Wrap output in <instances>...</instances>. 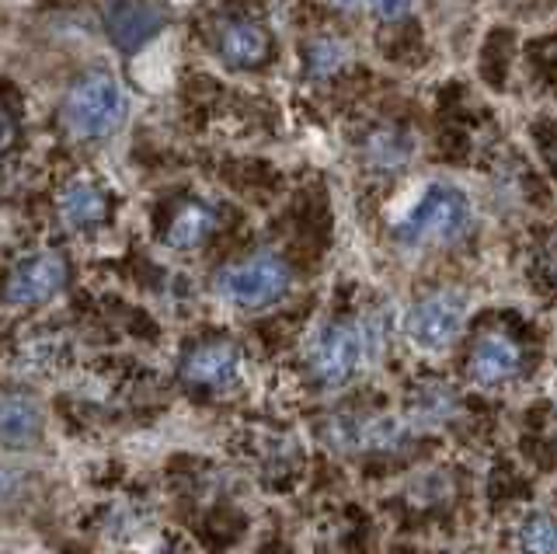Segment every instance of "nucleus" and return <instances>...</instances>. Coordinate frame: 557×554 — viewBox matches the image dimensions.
Returning a JSON list of instances; mask_svg holds the SVG:
<instances>
[{
  "label": "nucleus",
  "instance_id": "1",
  "mask_svg": "<svg viewBox=\"0 0 557 554\" xmlns=\"http://www.w3.org/2000/svg\"><path fill=\"white\" fill-rule=\"evenodd\" d=\"M380 349V324L373 318H345L327 321L310 342L307 370L313 384L338 391L362 373V367Z\"/></svg>",
  "mask_w": 557,
  "mask_h": 554
},
{
  "label": "nucleus",
  "instance_id": "2",
  "mask_svg": "<svg viewBox=\"0 0 557 554\" xmlns=\"http://www.w3.org/2000/svg\"><path fill=\"white\" fill-rule=\"evenodd\" d=\"M474 223V206L457 185L435 182L422 199L394 223V241L405 248H440L460 241Z\"/></svg>",
  "mask_w": 557,
  "mask_h": 554
},
{
  "label": "nucleus",
  "instance_id": "3",
  "mask_svg": "<svg viewBox=\"0 0 557 554\" xmlns=\"http://www.w3.org/2000/svg\"><path fill=\"white\" fill-rule=\"evenodd\" d=\"M126 91L112 74H87L74 81V88L63 98V123L66 130L81 136V140H101L112 136L122 123H126Z\"/></svg>",
  "mask_w": 557,
  "mask_h": 554
},
{
  "label": "nucleus",
  "instance_id": "4",
  "mask_svg": "<svg viewBox=\"0 0 557 554\" xmlns=\"http://www.w3.org/2000/svg\"><path fill=\"white\" fill-rule=\"evenodd\" d=\"M293 290V269L283 255L258 251L231 262L216 275V293L237 310H265Z\"/></svg>",
  "mask_w": 557,
  "mask_h": 554
},
{
  "label": "nucleus",
  "instance_id": "5",
  "mask_svg": "<svg viewBox=\"0 0 557 554\" xmlns=\"http://www.w3.org/2000/svg\"><path fill=\"white\" fill-rule=\"evenodd\" d=\"M463 324H467V300L457 290H435V293H425V297L408 310L405 332L414 349L446 353L449 345L463 335Z\"/></svg>",
  "mask_w": 557,
  "mask_h": 554
},
{
  "label": "nucleus",
  "instance_id": "6",
  "mask_svg": "<svg viewBox=\"0 0 557 554\" xmlns=\"http://www.w3.org/2000/svg\"><path fill=\"white\" fill-rule=\"evenodd\" d=\"M66 280L70 269L60 251H35L11 269L4 297L11 307H42L52 297H60Z\"/></svg>",
  "mask_w": 557,
  "mask_h": 554
},
{
  "label": "nucleus",
  "instance_id": "7",
  "mask_svg": "<svg viewBox=\"0 0 557 554\" xmlns=\"http://www.w3.org/2000/svg\"><path fill=\"white\" fill-rule=\"evenodd\" d=\"M240 349L234 342H223V338H209L191 345V349L182 356L178 362V377L182 384L191 391H202V394H220V391H231L237 380H240Z\"/></svg>",
  "mask_w": 557,
  "mask_h": 554
},
{
  "label": "nucleus",
  "instance_id": "8",
  "mask_svg": "<svg viewBox=\"0 0 557 554\" xmlns=\"http://www.w3.org/2000/svg\"><path fill=\"white\" fill-rule=\"evenodd\" d=\"M527 367V349L519 345L502 328H484V332L470 342L467 353V377L474 380L478 387H502L516 380Z\"/></svg>",
  "mask_w": 557,
  "mask_h": 554
},
{
  "label": "nucleus",
  "instance_id": "9",
  "mask_svg": "<svg viewBox=\"0 0 557 554\" xmlns=\"http://www.w3.org/2000/svg\"><path fill=\"white\" fill-rule=\"evenodd\" d=\"M321 440L342 454H370V450H394L405 440V426L391 415H331L321 426Z\"/></svg>",
  "mask_w": 557,
  "mask_h": 554
},
{
  "label": "nucleus",
  "instance_id": "10",
  "mask_svg": "<svg viewBox=\"0 0 557 554\" xmlns=\"http://www.w3.org/2000/svg\"><path fill=\"white\" fill-rule=\"evenodd\" d=\"M216 53L231 71H258L275 53L272 32L265 22L251 19V14H226L216 25Z\"/></svg>",
  "mask_w": 557,
  "mask_h": 554
},
{
  "label": "nucleus",
  "instance_id": "11",
  "mask_svg": "<svg viewBox=\"0 0 557 554\" xmlns=\"http://www.w3.org/2000/svg\"><path fill=\"white\" fill-rule=\"evenodd\" d=\"M164 8H157L153 0H112L104 14V28L119 49H139L164 28Z\"/></svg>",
  "mask_w": 557,
  "mask_h": 554
},
{
  "label": "nucleus",
  "instance_id": "12",
  "mask_svg": "<svg viewBox=\"0 0 557 554\" xmlns=\"http://www.w3.org/2000/svg\"><path fill=\"white\" fill-rule=\"evenodd\" d=\"M220 231V210L206 199H185L164 223V245L174 251H196Z\"/></svg>",
  "mask_w": 557,
  "mask_h": 554
},
{
  "label": "nucleus",
  "instance_id": "13",
  "mask_svg": "<svg viewBox=\"0 0 557 554\" xmlns=\"http://www.w3.org/2000/svg\"><path fill=\"white\" fill-rule=\"evenodd\" d=\"M112 213V199L101 193L95 182H70L60 196V217L70 231L87 234L98 231Z\"/></svg>",
  "mask_w": 557,
  "mask_h": 554
},
{
  "label": "nucleus",
  "instance_id": "14",
  "mask_svg": "<svg viewBox=\"0 0 557 554\" xmlns=\"http://www.w3.org/2000/svg\"><path fill=\"white\" fill-rule=\"evenodd\" d=\"M42 436V405L25 391L4 394V443L11 450L28 446Z\"/></svg>",
  "mask_w": 557,
  "mask_h": 554
},
{
  "label": "nucleus",
  "instance_id": "15",
  "mask_svg": "<svg viewBox=\"0 0 557 554\" xmlns=\"http://www.w3.org/2000/svg\"><path fill=\"white\" fill-rule=\"evenodd\" d=\"M460 411V397L443 380H429V384H418L408 397V415L418 426H443L453 415Z\"/></svg>",
  "mask_w": 557,
  "mask_h": 554
},
{
  "label": "nucleus",
  "instance_id": "16",
  "mask_svg": "<svg viewBox=\"0 0 557 554\" xmlns=\"http://www.w3.org/2000/svg\"><path fill=\"white\" fill-rule=\"evenodd\" d=\"M411 158V136L397 126H380L370 133V140H366V161L373 168H383V171H394Z\"/></svg>",
  "mask_w": 557,
  "mask_h": 554
},
{
  "label": "nucleus",
  "instance_id": "17",
  "mask_svg": "<svg viewBox=\"0 0 557 554\" xmlns=\"http://www.w3.org/2000/svg\"><path fill=\"white\" fill-rule=\"evenodd\" d=\"M348 63V42L331 36V32H324V36H313L307 46H304V66L310 77H335L342 66Z\"/></svg>",
  "mask_w": 557,
  "mask_h": 554
},
{
  "label": "nucleus",
  "instance_id": "18",
  "mask_svg": "<svg viewBox=\"0 0 557 554\" xmlns=\"http://www.w3.org/2000/svg\"><path fill=\"white\" fill-rule=\"evenodd\" d=\"M519 547H522V554H557V516L533 513L522 519Z\"/></svg>",
  "mask_w": 557,
  "mask_h": 554
},
{
  "label": "nucleus",
  "instance_id": "19",
  "mask_svg": "<svg viewBox=\"0 0 557 554\" xmlns=\"http://www.w3.org/2000/svg\"><path fill=\"white\" fill-rule=\"evenodd\" d=\"M366 4H370V11L376 14V19L397 22V19H405V14H411L414 0H366Z\"/></svg>",
  "mask_w": 557,
  "mask_h": 554
},
{
  "label": "nucleus",
  "instance_id": "20",
  "mask_svg": "<svg viewBox=\"0 0 557 554\" xmlns=\"http://www.w3.org/2000/svg\"><path fill=\"white\" fill-rule=\"evenodd\" d=\"M366 4V0H331V8H338V11H359Z\"/></svg>",
  "mask_w": 557,
  "mask_h": 554
},
{
  "label": "nucleus",
  "instance_id": "21",
  "mask_svg": "<svg viewBox=\"0 0 557 554\" xmlns=\"http://www.w3.org/2000/svg\"><path fill=\"white\" fill-rule=\"evenodd\" d=\"M547 164H550V171H554V178H557V136L547 144Z\"/></svg>",
  "mask_w": 557,
  "mask_h": 554
}]
</instances>
